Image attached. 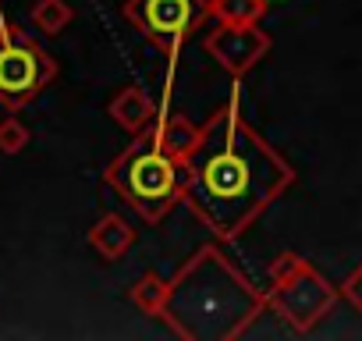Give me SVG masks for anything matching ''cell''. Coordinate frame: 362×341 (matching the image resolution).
<instances>
[{
	"label": "cell",
	"instance_id": "cell-1",
	"mask_svg": "<svg viewBox=\"0 0 362 341\" xmlns=\"http://www.w3.org/2000/svg\"><path fill=\"white\" fill-rule=\"evenodd\" d=\"M181 203L224 242L242 238L295 185V167L245 121L238 79L224 107L199 125V142L181 156Z\"/></svg>",
	"mask_w": 362,
	"mask_h": 341
},
{
	"label": "cell",
	"instance_id": "cell-2",
	"mask_svg": "<svg viewBox=\"0 0 362 341\" xmlns=\"http://www.w3.org/2000/svg\"><path fill=\"white\" fill-rule=\"evenodd\" d=\"M267 309L259 291L217 245L196 249L170 277L163 323L185 341H235Z\"/></svg>",
	"mask_w": 362,
	"mask_h": 341
},
{
	"label": "cell",
	"instance_id": "cell-3",
	"mask_svg": "<svg viewBox=\"0 0 362 341\" xmlns=\"http://www.w3.org/2000/svg\"><path fill=\"white\" fill-rule=\"evenodd\" d=\"M103 182L146 224H160L181 203L185 170H181V160L163 146L160 125H153L142 135H132V146H124V153L107 163Z\"/></svg>",
	"mask_w": 362,
	"mask_h": 341
},
{
	"label": "cell",
	"instance_id": "cell-4",
	"mask_svg": "<svg viewBox=\"0 0 362 341\" xmlns=\"http://www.w3.org/2000/svg\"><path fill=\"white\" fill-rule=\"evenodd\" d=\"M341 291L330 284L309 260H302L291 249H281L270 260V288H267V306L295 330L309 334L334 306Z\"/></svg>",
	"mask_w": 362,
	"mask_h": 341
},
{
	"label": "cell",
	"instance_id": "cell-5",
	"mask_svg": "<svg viewBox=\"0 0 362 341\" xmlns=\"http://www.w3.org/2000/svg\"><path fill=\"white\" fill-rule=\"evenodd\" d=\"M121 15L170 61L210 18V0H124Z\"/></svg>",
	"mask_w": 362,
	"mask_h": 341
},
{
	"label": "cell",
	"instance_id": "cell-6",
	"mask_svg": "<svg viewBox=\"0 0 362 341\" xmlns=\"http://www.w3.org/2000/svg\"><path fill=\"white\" fill-rule=\"evenodd\" d=\"M57 79V61L22 29L8 25L0 40V103L8 110L29 107Z\"/></svg>",
	"mask_w": 362,
	"mask_h": 341
},
{
	"label": "cell",
	"instance_id": "cell-7",
	"mask_svg": "<svg viewBox=\"0 0 362 341\" xmlns=\"http://www.w3.org/2000/svg\"><path fill=\"white\" fill-rule=\"evenodd\" d=\"M203 47L231 79H242L270 54V36L259 25H217L206 33Z\"/></svg>",
	"mask_w": 362,
	"mask_h": 341
},
{
	"label": "cell",
	"instance_id": "cell-8",
	"mask_svg": "<svg viewBox=\"0 0 362 341\" xmlns=\"http://www.w3.org/2000/svg\"><path fill=\"white\" fill-rule=\"evenodd\" d=\"M107 114L128 132V135H142L146 128H153L156 125V117H160V107L139 89V86H121L114 96H110V103H107Z\"/></svg>",
	"mask_w": 362,
	"mask_h": 341
},
{
	"label": "cell",
	"instance_id": "cell-9",
	"mask_svg": "<svg viewBox=\"0 0 362 341\" xmlns=\"http://www.w3.org/2000/svg\"><path fill=\"white\" fill-rule=\"evenodd\" d=\"M89 245H93L107 263H114V260H121V256L135 245V228H132L121 214H103V217L89 228Z\"/></svg>",
	"mask_w": 362,
	"mask_h": 341
},
{
	"label": "cell",
	"instance_id": "cell-10",
	"mask_svg": "<svg viewBox=\"0 0 362 341\" xmlns=\"http://www.w3.org/2000/svg\"><path fill=\"white\" fill-rule=\"evenodd\" d=\"M156 125H160V139H163V146L181 160V156H189L192 153V146L199 142V128L185 117V114H177V110H160V117H156Z\"/></svg>",
	"mask_w": 362,
	"mask_h": 341
},
{
	"label": "cell",
	"instance_id": "cell-11",
	"mask_svg": "<svg viewBox=\"0 0 362 341\" xmlns=\"http://www.w3.org/2000/svg\"><path fill=\"white\" fill-rule=\"evenodd\" d=\"M270 4L263 0H210V18L217 25H259Z\"/></svg>",
	"mask_w": 362,
	"mask_h": 341
},
{
	"label": "cell",
	"instance_id": "cell-12",
	"mask_svg": "<svg viewBox=\"0 0 362 341\" xmlns=\"http://www.w3.org/2000/svg\"><path fill=\"white\" fill-rule=\"evenodd\" d=\"M167 291H170V281H163L156 270H146V274L128 288V299H132V306H139L142 313H149V316H163Z\"/></svg>",
	"mask_w": 362,
	"mask_h": 341
},
{
	"label": "cell",
	"instance_id": "cell-13",
	"mask_svg": "<svg viewBox=\"0 0 362 341\" xmlns=\"http://www.w3.org/2000/svg\"><path fill=\"white\" fill-rule=\"evenodd\" d=\"M71 18H75V11H71L68 0H36L33 4V25L47 36L64 33L71 25Z\"/></svg>",
	"mask_w": 362,
	"mask_h": 341
},
{
	"label": "cell",
	"instance_id": "cell-14",
	"mask_svg": "<svg viewBox=\"0 0 362 341\" xmlns=\"http://www.w3.org/2000/svg\"><path fill=\"white\" fill-rule=\"evenodd\" d=\"M25 146H29V128H25L18 117H4V121H0V153L15 156V153H22Z\"/></svg>",
	"mask_w": 362,
	"mask_h": 341
},
{
	"label": "cell",
	"instance_id": "cell-15",
	"mask_svg": "<svg viewBox=\"0 0 362 341\" xmlns=\"http://www.w3.org/2000/svg\"><path fill=\"white\" fill-rule=\"evenodd\" d=\"M337 291H341V299H344L355 313H362V263H355V267L348 270V277L337 284Z\"/></svg>",
	"mask_w": 362,
	"mask_h": 341
},
{
	"label": "cell",
	"instance_id": "cell-16",
	"mask_svg": "<svg viewBox=\"0 0 362 341\" xmlns=\"http://www.w3.org/2000/svg\"><path fill=\"white\" fill-rule=\"evenodd\" d=\"M4 36H8V25H4V22H0V40H4Z\"/></svg>",
	"mask_w": 362,
	"mask_h": 341
},
{
	"label": "cell",
	"instance_id": "cell-17",
	"mask_svg": "<svg viewBox=\"0 0 362 341\" xmlns=\"http://www.w3.org/2000/svg\"><path fill=\"white\" fill-rule=\"evenodd\" d=\"M263 4H270V8H274V4H284V0H263Z\"/></svg>",
	"mask_w": 362,
	"mask_h": 341
}]
</instances>
